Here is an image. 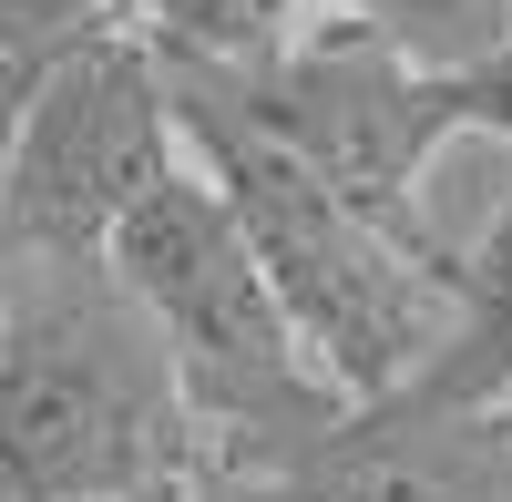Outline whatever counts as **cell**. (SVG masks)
<instances>
[{"label":"cell","mask_w":512,"mask_h":502,"mask_svg":"<svg viewBox=\"0 0 512 502\" xmlns=\"http://www.w3.org/2000/svg\"><path fill=\"white\" fill-rule=\"evenodd\" d=\"M226 502H512V431L379 400L236 482Z\"/></svg>","instance_id":"obj_6"},{"label":"cell","mask_w":512,"mask_h":502,"mask_svg":"<svg viewBox=\"0 0 512 502\" xmlns=\"http://www.w3.org/2000/svg\"><path fill=\"white\" fill-rule=\"evenodd\" d=\"M123 31H134L164 72H256L308 21H297V0H134Z\"/></svg>","instance_id":"obj_8"},{"label":"cell","mask_w":512,"mask_h":502,"mask_svg":"<svg viewBox=\"0 0 512 502\" xmlns=\"http://www.w3.org/2000/svg\"><path fill=\"white\" fill-rule=\"evenodd\" d=\"M164 93H175V134L195 154V175L226 195L236 236L256 246V267H267L297 349L328 369V390L349 410H379V400L420 390V369L451 339V267L461 257L451 246H410L379 216H359L277 134H256L216 82L164 72Z\"/></svg>","instance_id":"obj_2"},{"label":"cell","mask_w":512,"mask_h":502,"mask_svg":"<svg viewBox=\"0 0 512 502\" xmlns=\"http://www.w3.org/2000/svg\"><path fill=\"white\" fill-rule=\"evenodd\" d=\"M134 0H0V62H52L93 31H123Z\"/></svg>","instance_id":"obj_10"},{"label":"cell","mask_w":512,"mask_h":502,"mask_svg":"<svg viewBox=\"0 0 512 502\" xmlns=\"http://www.w3.org/2000/svg\"><path fill=\"white\" fill-rule=\"evenodd\" d=\"M492 421H502V431H512V410H492Z\"/></svg>","instance_id":"obj_14"},{"label":"cell","mask_w":512,"mask_h":502,"mask_svg":"<svg viewBox=\"0 0 512 502\" xmlns=\"http://www.w3.org/2000/svg\"><path fill=\"white\" fill-rule=\"evenodd\" d=\"M297 21H308V31H338V21H359V0H297Z\"/></svg>","instance_id":"obj_13"},{"label":"cell","mask_w":512,"mask_h":502,"mask_svg":"<svg viewBox=\"0 0 512 502\" xmlns=\"http://www.w3.org/2000/svg\"><path fill=\"white\" fill-rule=\"evenodd\" d=\"M195 82H216L256 134H277L308 175H328L338 195H349L359 216H379L410 246H441L431 216H420V175H431V154L451 144L441 82H420L410 62H390L359 21L297 31L277 62H256V72H195Z\"/></svg>","instance_id":"obj_5"},{"label":"cell","mask_w":512,"mask_h":502,"mask_svg":"<svg viewBox=\"0 0 512 502\" xmlns=\"http://www.w3.org/2000/svg\"><path fill=\"white\" fill-rule=\"evenodd\" d=\"M31 82H41V62H0V185H11V144H21V113H31Z\"/></svg>","instance_id":"obj_12"},{"label":"cell","mask_w":512,"mask_h":502,"mask_svg":"<svg viewBox=\"0 0 512 502\" xmlns=\"http://www.w3.org/2000/svg\"><path fill=\"white\" fill-rule=\"evenodd\" d=\"M410 410H451V421H492L512 410V195L492 205V226L472 236V257L451 267V339L420 369Z\"/></svg>","instance_id":"obj_7"},{"label":"cell","mask_w":512,"mask_h":502,"mask_svg":"<svg viewBox=\"0 0 512 502\" xmlns=\"http://www.w3.org/2000/svg\"><path fill=\"white\" fill-rule=\"evenodd\" d=\"M175 164V93L134 31H93L52 52L11 144V185H0V267H103Z\"/></svg>","instance_id":"obj_4"},{"label":"cell","mask_w":512,"mask_h":502,"mask_svg":"<svg viewBox=\"0 0 512 502\" xmlns=\"http://www.w3.org/2000/svg\"><path fill=\"white\" fill-rule=\"evenodd\" d=\"M359 31L420 82H461L512 41V0H359Z\"/></svg>","instance_id":"obj_9"},{"label":"cell","mask_w":512,"mask_h":502,"mask_svg":"<svg viewBox=\"0 0 512 502\" xmlns=\"http://www.w3.org/2000/svg\"><path fill=\"white\" fill-rule=\"evenodd\" d=\"M0 502H226L113 267H0Z\"/></svg>","instance_id":"obj_1"},{"label":"cell","mask_w":512,"mask_h":502,"mask_svg":"<svg viewBox=\"0 0 512 502\" xmlns=\"http://www.w3.org/2000/svg\"><path fill=\"white\" fill-rule=\"evenodd\" d=\"M103 267L123 277V298L144 308V328L164 339V359H175L195 431L216 441V482L226 492L349 421V400L297 349L267 267H256V246L236 236L226 195L195 175V154L134 205V226L113 236Z\"/></svg>","instance_id":"obj_3"},{"label":"cell","mask_w":512,"mask_h":502,"mask_svg":"<svg viewBox=\"0 0 512 502\" xmlns=\"http://www.w3.org/2000/svg\"><path fill=\"white\" fill-rule=\"evenodd\" d=\"M441 123H451V134H492V144H512V41H502L482 72L441 82Z\"/></svg>","instance_id":"obj_11"}]
</instances>
